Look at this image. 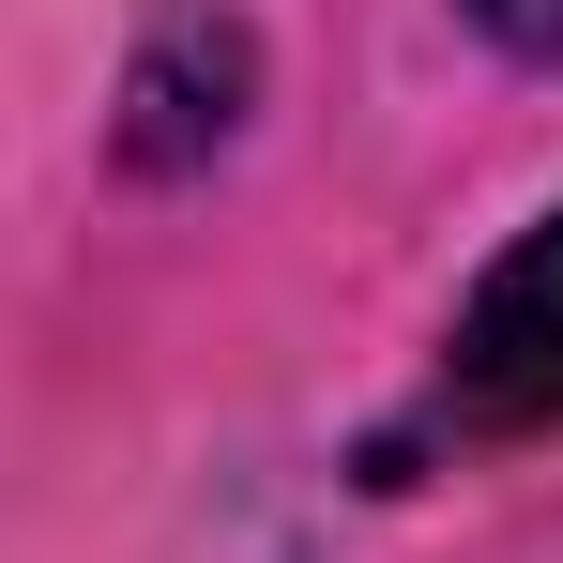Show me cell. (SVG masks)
Here are the masks:
<instances>
[{"label": "cell", "mask_w": 563, "mask_h": 563, "mask_svg": "<svg viewBox=\"0 0 563 563\" xmlns=\"http://www.w3.org/2000/svg\"><path fill=\"white\" fill-rule=\"evenodd\" d=\"M442 427H457V442H533V427H563V198L472 275L457 335H442Z\"/></svg>", "instance_id": "cell-1"}, {"label": "cell", "mask_w": 563, "mask_h": 563, "mask_svg": "<svg viewBox=\"0 0 563 563\" xmlns=\"http://www.w3.org/2000/svg\"><path fill=\"white\" fill-rule=\"evenodd\" d=\"M457 15L503 46V62H563V0H457Z\"/></svg>", "instance_id": "cell-2"}]
</instances>
